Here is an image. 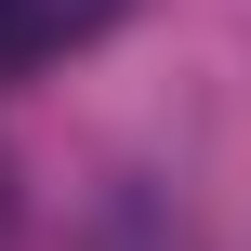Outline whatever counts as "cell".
I'll use <instances>...</instances> for the list:
<instances>
[{
    "label": "cell",
    "instance_id": "1",
    "mask_svg": "<svg viewBox=\"0 0 251 251\" xmlns=\"http://www.w3.org/2000/svg\"><path fill=\"white\" fill-rule=\"evenodd\" d=\"M79 40V13L66 0H0V79H26V66H53Z\"/></svg>",
    "mask_w": 251,
    "mask_h": 251
}]
</instances>
